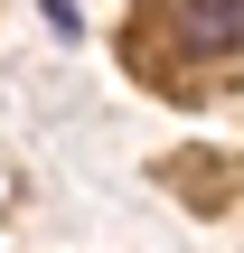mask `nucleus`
Instances as JSON below:
<instances>
[{"instance_id": "nucleus-1", "label": "nucleus", "mask_w": 244, "mask_h": 253, "mask_svg": "<svg viewBox=\"0 0 244 253\" xmlns=\"http://www.w3.org/2000/svg\"><path fill=\"white\" fill-rule=\"evenodd\" d=\"M197 56H244V0H169L160 9Z\"/></svg>"}]
</instances>
